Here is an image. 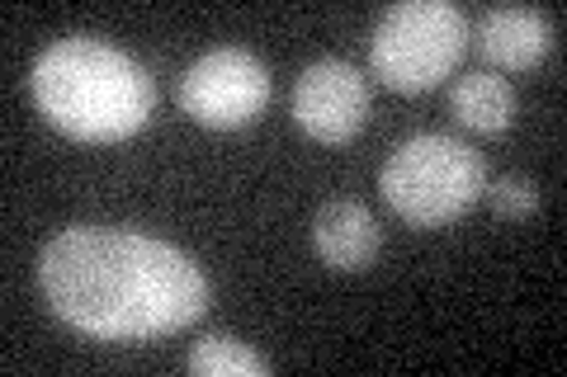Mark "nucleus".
I'll return each instance as SVG.
<instances>
[{"mask_svg": "<svg viewBox=\"0 0 567 377\" xmlns=\"http://www.w3.org/2000/svg\"><path fill=\"white\" fill-rule=\"evenodd\" d=\"M39 283L52 312L95 339H152L208 312V279L185 250L114 227L58 231Z\"/></svg>", "mask_w": 567, "mask_h": 377, "instance_id": "obj_1", "label": "nucleus"}, {"mask_svg": "<svg viewBox=\"0 0 567 377\" xmlns=\"http://www.w3.org/2000/svg\"><path fill=\"white\" fill-rule=\"evenodd\" d=\"M29 85L52 128L81 142H123L156 109V81L147 66L91 33H71L43 48Z\"/></svg>", "mask_w": 567, "mask_h": 377, "instance_id": "obj_2", "label": "nucleus"}, {"mask_svg": "<svg viewBox=\"0 0 567 377\" xmlns=\"http://www.w3.org/2000/svg\"><path fill=\"white\" fill-rule=\"evenodd\" d=\"M383 199L412 227H445L483 199L487 166L468 142L445 133H416L388 156Z\"/></svg>", "mask_w": 567, "mask_h": 377, "instance_id": "obj_3", "label": "nucleus"}, {"mask_svg": "<svg viewBox=\"0 0 567 377\" xmlns=\"http://www.w3.org/2000/svg\"><path fill=\"white\" fill-rule=\"evenodd\" d=\"M468 29V14L450 0H402L374 24L369 66L393 90H431L464 57Z\"/></svg>", "mask_w": 567, "mask_h": 377, "instance_id": "obj_4", "label": "nucleus"}, {"mask_svg": "<svg viewBox=\"0 0 567 377\" xmlns=\"http://www.w3.org/2000/svg\"><path fill=\"white\" fill-rule=\"evenodd\" d=\"M270 104V71L246 48H213L185 71L181 109L204 128H246Z\"/></svg>", "mask_w": 567, "mask_h": 377, "instance_id": "obj_5", "label": "nucleus"}, {"mask_svg": "<svg viewBox=\"0 0 567 377\" xmlns=\"http://www.w3.org/2000/svg\"><path fill=\"white\" fill-rule=\"evenodd\" d=\"M293 118L317 142H350L369 118V81L341 57L312 62L293 81Z\"/></svg>", "mask_w": 567, "mask_h": 377, "instance_id": "obj_6", "label": "nucleus"}, {"mask_svg": "<svg viewBox=\"0 0 567 377\" xmlns=\"http://www.w3.org/2000/svg\"><path fill=\"white\" fill-rule=\"evenodd\" d=\"M468 43H477V52L492 66L525 71L548 57V48H554V20L544 10H525V6H492L477 14V24L468 29Z\"/></svg>", "mask_w": 567, "mask_h": 377, "instance_id": "obj_7", "label": "nucleus"}, {"mask_svg": "<svg viewBox=\"0 0 567 377\" xmlns=\"http://www.w3.org/2000/svg\"><path fill=\"white\" fill-rule=\"evenodd\" d=\"M312 245L331 269L341 274H360L379 260V222L374 212L354 199H336L312 218Z\"/></svg>", "mask_w": 567, "mask_h": 377, "instance_id": "obj_8", "label": "nucleus"}, {"mask_svg": "<svg viewBox=\"0 0 567 377\" xmlns=\"http://www.w3.org/2000/svg\"><path fill=\"white\" fill-rule=\"evenodd\" d=\"M450 109L458 123H468L473 133H506L516 123V90L506 76H492V71H473V76H458L450 90Z\"/></svg>", "mask_w": 567, "mask_h": 377, "instance_id": "obj_9", "label": "nucleus"}, {"mask_svg": "<svg viewBox=\"0 0 567 377\" xmlns=\"http://www.w3.org/2000/svg\"><path fill=\"white\" fill-rule=\"evenodd\" d=\"M189 373H199V377H265L270 373V358L256 354L251 345H241L233 335H204L199 345L189 349Z\"/></svg>", "mask_w": 567, "mask_h": 377, "instance_id": "obj_10", "label": "nucleus"}, {"mask_svg": "<svg viewBox=\"0 0 567 377\" xmlns=\"http://www.w3.org/2000/svg\"><path fill=\"white\" fill-rule=\"evenodd\" d=\"M483 193H487L496 218H511V222H520V218H529V212L539 208V189H535V179H525V175L496 179V185H487Z\"/></svg>", "mask_w": 567, "mask_h": 377, "instance_id": "obj_11", "label": "nucleus"}]
</instances>
